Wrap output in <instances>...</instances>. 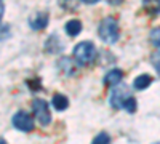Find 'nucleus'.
Returning <instances> with one entry per match:
<instances>
[{
    "mask_svg": "<svg viewBox=\"0 0 160 144\" xmlns=\"http://www.w3.org/2000/svg\"><path fill=\"white\" fill-rule=\"evenodd\" d=\"M99 37L102 38V42L106 43H115L118 40V24L114 18H104L99 24V29H98Z\"/></svg>",
    "mask_w": 160,
    "mask_h": 144,
    "instance_id": "1",
    "label": "nucleus"
},
{
    "mask_svg": "<svg viewBox=\"0 0 160 144\" xmlns=\"http://www.w3.org/2000/svg\"><path fill=\"white\" fill-rule=\"evenodd\" d=\"M74 58L78 64L87 66L91 64L96 58V48L91 42H80L75 48H74Z\"/></svg>",
    "mask_w": 160,
    "mask_h": 144,
    "instance_id": "2",
    "label": "nucleus"
},
{
    "mask_svg": "<svg viewBox=\"0 0 160 144\" xmlns=\"http://www.w3.org/2000/svg\"><path fill=\"white\" fill-rule=\"evenodd\" d=\"M11 123L16 130H19V132H22V133H29V132L34 130V119L24 111H18L15 115H13Z\"/></svg>",
    "mask_w": 160,
    "mask_h": 144,
    "instance_id": "3",
    "label": "nucleus"
},
{
    "mask_svg": "<svg viewBox=\"0 0 160 144\" xmlns=\"http://www.w3.org/2000/svg\"><path fill=\"white\" fill-rule=\"evenodd\" d=\"M32 111L34 115L37 117V120L42 123V125H48L51 122V112H50V106L48 102L43 99H34L32 101Z\"/></svg>",
    "mask_w": 160,
    "mask_h": 144,
    "instance_id": "4",
    "label": "nucleus"
},
{
    "mask_svg": "<svg viewBox=\"0 0 160 144\" xmlns=\"http://www.w3.org/2000/svg\"><path fill=\"white\" fill-rule=\"evenodd\" d=\"M130 96H131V95H130L128 87H117V85H115V88L112 90V93H111V98H109L111 106H112L114 109H123V102H125L127 98H130Z\"/></svg>",
    "mask_w": 160,
    "mask_h": 144,
    "instance_id": "5",
    "label": "nucleus"
},
{
    "mask_svg": "<svg viewBox=\"0 0 160 144\" xmlns=\"http://www.w3.org/2000/svg\"><path fill=\"white\" fill-rule=\"evenodd\" d=\"M48 13L47 11H38V13H34V15L29 18V26L34 29V31H42L48 26Z\"/></svg>",
    "mask_w": 160,
    "mask_h": 144,
    "instance_id": "6",
    "label": "nucleus"
},
{
    "mask_svg": "<svg viewBox=\"0 0 160 144\" xmlns=\"http://www.w3.org/2000/svg\"><path fill=\"white\" fill-rule=\"evenodd\" d=\"M122 78H123V72L122 71H120V69H112L111 72L106 74L104 83L108 87H115V85H118L120 82H122Z\"/></svg>",
    "mask_w": 160,
    "mask_h": 144,
    "instance_id": "7",
    "label": "nucleus"
},
{
    "mask_svg": "<svg viewBox=\"0 0 160 144\" xmlns=\"http://www.w3.org/2000/svg\"><path fill=\"white\" fill-rule=\"evenodd\" d=\"M64 29H66V32H68V35L77 37L80 32H82V22H80L78 19H71V21L66 22Z\"/></svg>",
    "mask_w": 160,
    "mask_h": 144,
    "instance_id": "8",
    "label": "nucleus"
},
{
    "mask_svg": "<svg viewBox=\"0 0 160 144\" xmlns=\"http://www.w3.org/2000/svg\"><path fill=\"white\" fill-rule=\"evenodd\" d=\"M151 83H152V77L148 75V74H142V75H138V77L135 78L133 87H135L136 90H146Z\"/></svg>",
    "mask_w": 160,
    "mask_h": 144,
    "instance_id": "9",
    "label": "nucleus"
},
{
    "mask_svg": "<svg viewBox=\"0 0 160 144\" xmlns=\"http://www.w3.org/2000/svg\"><path fill=\"white\" fill-rule=\"evenodd\" d=\"M53 107H55L56 111H64L69 107V99L66 98L64 95L61 93H56L55 96H53Z\"/></svg>",
    "mask_w": 160,
    "mask_h": 144,
    "instance_id": "10",
    "label": "nucleus"
},
{
    "mask_svg": "<svg viewBox=\"0 0 160 144\" xmlns=\"http://www.w3.org/2000/svg\"><path fill=\"white\" fill-rule=\"evenodd\" d=\"M142 7L149 15L155 16L160 13V0H142Z\"/></svg>",
    "mask_w": 160,
    "mask_h": 144,
    "instance_id": "11",
    "label": "nucleus"
},
{
    "mask_svg": "<svg viewBox=\"0 0 160 144\" xmlns=\"http://www.w3.org/2000/svg\"><path fill=\"white\" fill-rule=\"evenodd\" d=\"M59 69L66 74V75H71L74 71H75V66H72V61L69 58H64L59 61Z\"/></svg>",
    "mask_w": 160,
    "mask_h": 144,
    "instance_id": "12",
    "label": "nucleus"
},
{
    "mask_svg": "<svg viewBox=\"0 0 160 144\" xmlns=\"http://www.w3.org/2000/svg\"><path fill=\"white\" fill-rule=\"evenodd\" d=\"M123 109L127 111V112H130V114H133L136 111V99L133 98V96H130V98H127V101L123 102Z\"/></svg>",
    "mask_w": 160,
    "mask_h": 144,
    "instance_id": "13",
    "label": "nucleus"
},
{
    "mask_svg": "<svg viewBox=\"0 0 160 144\" xmlns=\"http://www.w3.org/2000/svg\"><path fill=\"white\" fill-rule=\"evenodd\" d=\"M149 37H151V42H152V45L160 48V27L152 29V31H151V34H149Z\"/></svg>",
    "mask_w": 160,
    "mask_h": 144,
    "instance_id": "14",
    "label": "nucleus"
},
{
    "mask_svg": "<svg viewBox=\"0 0 160 144\" xmlns=\"http://www.w3.org/2000/svg\"><path fill=\"white\" fill-rule=\"evenodd\" d=\"M101 142H111V136L108 133H99L93 138V144H101Z\"/></svg>",
    "mask_w": 160,
    "mask_h": 144,
    "instance_id": "15",
    "label": "nucleus"
},
{
    "mask_svg": "<svg viewBox=\"0 0 160 144\" xmlns=\"http://www.w3.org/2000/svg\"><path fill=\"white\" fill-rule=\"evenodd\" d=\"M108 2H109L111 5H120V3L123 2V0H108Z\"/></svg>",
    "mask_w": 160,
    "mask_h": 144,
    "instance_id": "16",
    "label": "nucleus"
},
{
    "mask_svg": "<svg viewBox=\"0 0 160 144\" xmlns=\"http://www.w3.org/2000/svg\"><path fill=\"white\" fill-rule=\"evenodd\" d=\"M3 11H5V7H3L2 2H0V19H2V16H3Z\"/></svg>",
    "mask_w": 160,
    "mask_h": 144,
    "instance_id": "17",
    "label": "nucleus"
},
{
    "mask_svg": "<svg viewBox=\"0 0 160 144\" xmlns=\"http://www.w3.org/2000/svg\"><path fill=\"white\" fill-rule=\"evenodd\" d=\"M82 2H85V3H96V2H99V0H82Z\"/></svg>",
    "mask_w": 160,
    "mask_h": 144,
    "instance_id": "18",
    "label": "nucleus"
}]
</instances>
